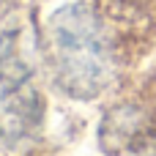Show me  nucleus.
<instances>
[{
  "label": "nucleus",
  "instance_id": "4",
  "mask_svg": "<svg viewBox=\"0 0 156 156\" xmlns=\"http://www.w3.org/2000/svg\"><path fill=\"white\" fill-rule=\"evenodd\" d=\"M137 156H156V145H154V148H148V151H143V154H137Z\"/></svg>",
  "mask_w": 156,
  "mask_h": 156
},
{
  "label": "nucleus",
  "instance_id": "1",
  "mask_svg": "<svg viewBox=\"0 0 156 156\" xmlns=\"http://www.w3.org/2000/svg\"><path fill=\"white\" fill-rule=\"evenodd\" d=\"M154 44L156 0H71L36 30L52 88L74 101L123 88Z\"/></svg>",
  "mask_w": 156,
  "mask_h": 156
},
{
  "label": "nucleus",
  "instance_id": "5",
  "mask_svg": "<svg viewBox=\"0 0 156 156\" xmlns=\"http://www.w3.org/2000/svg\"><path fill=\"white\" fill-rule=\"evenodd\" d=\"M0 5H19V0H0Z\"/></svg>",
  "mask_w": 156,
  "mask_h": 156
},
{
  "label": "nucleus",
  "instance_id": "3",
  "mask_svg": "<svg viewBox=\"0 0 156 156\" xmlns=\"http://www.w3.org/2000/svg\"><path fill=\"white\" fill-rule=\"evenodd\" d=\"M19 5H0V93L36 80L25 52V25Z\"/></svg>",
  "mask_w": 156,
  "mask_h": 156
},
{
  "label": "nucleus",
  "instance_id": "2",
  "mask_svg": "<svg viewBox=\"0 0 156 156\" xmlns=\"http://www.w3.org/2000/svg\"><path fill=\"white\" fill-rule=\"evenodd\" d=\"M99 145L107 156L143 154L156 145V82H143L115 99L99 123Z\"/></svg>",
  "mask_w": 156,
  "mask_h": 156
}]
</instances>
